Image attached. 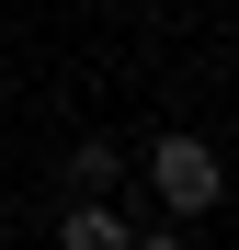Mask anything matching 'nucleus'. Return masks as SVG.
Returning <instances> with one entry per match:
<instances>
[{"instance_id":"nucleus-1","label":"nucleus","mask_w":239,"mask_h":250,"mask_svg":"<svg viewBox=\"0 0 239 250\" xmlns=\"http://www.w3.org/2000/svg\"><path fill=\"white\" fill-rule=\"evenodd\" d=\"M148 193L171 205V228H182V216H205V205L228 193V171H217V148H205V137H182V125H171V137L148 148Z\"/></svg>"},{"instance_id":"nucleus-2","label":"nucleus","mask_w":239,"mask_h":250,"mask_svg":"<svg viewBox=\"0 0 239 250\" xmlns=\"http://www.w3.org/2000/svg\"><path fill=\"white\" fill-rule=\"evenodd\" d=\"M126 239H137V228H126V216H114V205H103V193H80V205H68V216H57V250H126Z\"/></svg>"},{"instance_id":"nucleus-3","label":"nucleus","mask_w":239,"mask_h":250,"mask_svg":"<svg viewBox=\"0 0 239 250\" xmlns=\"http://www.w3.org/2000/svg\"><path fill=\"white\" fill-rule=\"evenodd\" d=\"M114 182H126V148L114 137H80L68 148V193H114Z\"/></svg>"},{"instance_id":"nucleus-4","label":"nucleus","mask_w":239,"mask_h":250,"mask_svg":"<svg viewBox=\"0 0 239 250\" xmlns=\"http://www.w3.org/2000/svg\"><path fill=\"white\" fill-rule=\"evenodd\" d=\"M126 250H182V228H148V239H126Z\"/></svg>"}]
</instances>
